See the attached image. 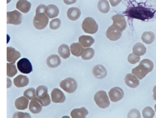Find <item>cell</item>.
I'll return each instance as SVG.
<instances>
[{"mask_svg":"<svg viewBox=\"0 0 156 118\" xmlns=\"http://www.w3.org/2000/svg\"><path fill=\"white\" fill-rule=\"evenodd\" d=\"M42 109V106L39 102L37 101L33 100L31 101L29 105V109L32 113L36 114L41 112Z\"/></svg>","mask_w":156,"mask_h":118,"instance_id":"83f0119b","label":"cell"},{"mask_svg":"<svg viewBox=\"0 0 156 118\" xmlns=\"http://www.w3.org/2000/svg\"><path fill=\"white\" fill-rule=\"evenodd\" d=\"M7 88H10V87H11V81L9 78H7Z\"/></svg>","mask_w":156,"mask_h":118,"instance_id":"7bdbcfd3","label":"cell"},{"mask_svg":"<svg viewBox=\"0 0 156 118\" xmlns=\"http://www.w3.org/2000/svg\"><path fill=\"white\" fill-rule=\"evenodd\" d=\"M128 118H141V115L139 110L136 109H132L129 112Z\"/></svg>","mask_w":156,"mask_h":118,"instance_id":"d590c367","label":"cell"},{"mask_svg":"<svg viewBox=\"0 0 156 118\" xmlns=\"http://www.w3.org/2000/svg\"><path fill=\"white\" fill-rule=\"evenodd\" d=\"M8 24H12L14 25H19L21 23L22 20V15L19 11L15 10L12 12H8Z\"/></svg>","mask_w":156,"mask_h":118,"instance_id":"ba28073f","label":"cell"},{"mask_svg":"<svg viewBox=\"0 0 156 118\" xmlns=\"http://www.w3.org/2000/svg\"><path fill=\"white\" fill-rule=\"evenodd\" d=\"M125 82L129 87L132 88H136L140 84L139 79L132 74H128L125 76Z\"/></svg>","mask_w":156,"mask_h":118,"instance_id":"2e32d148","label":"cell"},{"mask_svg":"<svg viewBox=\"0 0 156 118\" xmlns=\"http://www.w3.org/2000/svg\"><path fill=\"white\" fill-rule=\"evenodd\" d=\"M44 13L49 17V18L52 19L58 16L59 9L55 5H49L46 8Z\"/></svg>","mask_w":156,"mask_h":118,"instance_id":"44dd1931","label":"cell"},{"mask_svg":"<svg viewBox=\"0 0 156 118\" xmlns=\"http://www.w3.org/2000/svg\"><path fill=\"white\" fill-rule=\"evenodd\" d=\"M29 78L27 76L23 75H19L15 78L14 80V85L18 88H22L28 85Z\"/></svg>","mask_w":156,"mask_h":118,"instance_id":"7402d4cb","label":"cell"},{"mask_svg":"<svg viewBox=\"0 0 156 118\" xmlns=\"http://www.w3.org/2000/svg\"><path fill=\"white\" fill-rule=\"evenodd\" d=\"M49 22V17L44 13H36L34 18V26L36 29L42 30L46 28Z\"/></svg>","mask_w":156,"mask_h":118,"instance_id":"8992f818","label":"cell"},{"mask_svg":"<svg viewBox=\"0 0 156 118\" xmlns=\"http://www.w3.org/2000/svg\"><path fill=\"white\" fill-rule=\"evenodd\" d=\"M12 118H31V116L28 113L17 112L13 115Z\"/></svg>","mask_w":156,"mask_h":118,"instance_id":"74e56055","label":"cell"},{"mask_svg":"<svg viewBox=\"0 0 156 118\" xmlns=\"http://www.w3.org/2000/svg\"><path fill=\"white\" fill-rule=\"evenodd\" d=\"M110 100L113 102H116L121 100L124 97V92L120 87H115L111 89L108 92Z\"/></svg>","mask_w":156,"mask_h":118,"instance_id":"8fae6325","label":"cell"},{"mask_svg":"<svg viewBox=\"0 0 156 118\" xmlns=\"http://www.w3.org/2000/svg\"><path fill=\"white\" fill-rule=\"evenodd\" d=\"M77 0H63L64 3L67 5H71L74 4Z\"/></svg>","mask_w":156,"mask_h":118,"instance_id":"60d3db41","label":"cell"},{"mask_svg":"<svg viewBox=\"0 0 156 118\" xmlns=\"http://www.w3.org/2000/svg\"><path fill=\"white\" fill-rule=\"evenodd\" d=\"M140 60V56H136L133 53H131L128 56V62L132 64H135L136 63L139 62Z\"/></svg>","mask_w":156,"mask_h":118,"instance_id":"8d00e7d4","label":"cell"},{"mask_svg":"<svg viewBox=\"0 0 156 118\" xmlns=\"http://www.w3.org/2000/svg\"><path fill=\"white\" fill-rule=\"evenodd\" d=\"M98 8L101 13L107 14L110 9L109 2L107 0H100L98 3Z\"/></svg>","mask_w":156,"mask_h":118,"instance_id":"f546056e","label":"cell"},{"mask_svg":"<svg viewBox=\"0 0 156 118\" xmlns=\"http://www.w3.org/2000/svg\"><path fill=\"white\" fill-rule=\"evenodd\" d=\"M154 109H155V111H156V104L155 105V106H154Z\"/></svg>","mask_w":156,"mask_h":118,"instance_id":"f6af8a7d","label":"cell"},{"mask_svg":"<svg viewBox=\"0 0 156 118\" xmlns=\"http://www.w3.org/2000/svg\"><path fill=\"white\" fill-rule=\"evenodd\" d=\"M143 42L146 44H151L154 41L155 36L152 32H144L142 36Z\"/></svg>","mask_w":156,"mask_h":118,"instance_id":"f1b7e54d","label":"cell"},{"mask_svg":"<svg viewBox=\"0 0 156 118\" xmlns=\"http://www.w3.org/2000/svg\"><path fill=\"white\" fill-rule=\"evenodd\" d=\"M7 75L8 77H12L16 74L17 69L15 64L8 63L7 64Z\"/></svg>","mask_w":156,"mask_h":118,"instance_id":"d6a6232c","label":"cell"},{"mask_svg":"<svg viewBox=\"0 0 156 118\" xmlns=\"http://www.w3.org/2000/svg\"><path fill=\"white\" fill-rule=\"evenodd\" d=\"M111 5L112 7H116L119 5L121 2V0H109Z\"/></svg>","mask_w":156,"mask_h":118,"instance_id":"ab89813d","label":"cell"},{"mask_svg":"<svg viewBox=\"0 0 156 118\" xmlns=\"http://www.w3.org/2000/svg\"><path fill=\"white\" fill-rule=\"evenodd\" d=\"M67 15L69 20L71 21H76L80 17L81 11L78 8L71 7L68 9Z\"/></svg>","mask_w":156,"mask_h":118,"instance_id":"cb8c5ba5","label":"cell"},{"mask_svg":"<svg viewBox=\"0 0 156 118\" xmlns=\"http://www.w3.org/2000/svg\"><path fill=\"white\" fill-rule=\"evenodd\" d=\"M58 53L63 59H68L70 56V50L67 45L63 44L59 46Z\"/></svg>","mask_w":156,"mask_h":118,"instance_id":"4316f807","label":"cell"},{"mask_svg":"<svg viewBox=\"0 0 156 118\" xmlns=\"http://www.w3.org/2000/svg\"><path fill=\"white\" fill-rule=\"evenodd\" d=\"M48 91V87L44 85H40L36 90V96L37 97V101L42 105V106H47L51 102Z\"/></svg>","mask_w":156,"mask_h":118,"instance_id":"3957f363","label":"cell"},{"mask_svg":"<svg viewBox=\"0 0 156 118\" xmlns=\"http://www.w3.org/2000/svg\"><path fill=\"white\" fill-rule=\"evenodd\" d=\"M7 60L9 63L15 64L16 61L21 56V53L12 47H8Z\"/></svg>","mask_w":156,"mask_h":118,"instance_id":"4fadbf2b","label":"cell"},{"mask_svg":"<svg viewBox=\"0 0 156 118\" xmlns=\"http://www.w3.org/2000/svg\"><path fill=\"white\" fill-rule=\"evenodd\" d=\"M112 20L113 21L112 25L119 28L122 32L126 28V21L123 16L119 14L115 15L112 17Z\"/></svg>","mask_w":156,"mask_h":118,"instance_id":"7c38bea8","label":"cell"},{"mask_svg":"<svg viewBox=\"0 0 156 118\" xmlns=\"http://www.w3.org/2000/svg\"><path fill=\"white\" fill-rule=\"evenodd\" d=\"M95 55V51L92 48H88L84 49L81 57L84 60H89L92 59Z\"/></svg>","mask_w":156,"mask_h":118,"instance_id":"1f68e13d","label":"cell"},{"mask_svg":"<svg viewBox=\"0 0 156 118\" xmlns=\"http://www.w3.org/2000/svg\"><path fill=\"white\" fill-rule=\"evenodd\" d=\"M88 114V112L87 109L82 107L73 109L71 112V116L72 118H85Z\"/></svg>","mask_w":156,"mask_h":118,"instance_id":"d4e9b609","label":"cell"},{"mask_svg":"<svg viewBox=\"0 0 156 118\" xmlns=\"http://www.w3.org/2000/svg\"><path fill=\"white\" fill-rule=\"evenodd\" d=\"M92 73L97 78L102 79L107 76V71L104 66L101 64H98L93 68Z\"/></svg>","mask_w":156,"mask_h":118,"instance_id":"9a60e30c","label":"cell"},{"mask_svg":"<svg viewBox=\"0 0 156 118\" xmlns=\"http://www.w3.org/2000/svg\"><path fill=\"white\" fill-rule=\"evenodd\" d=\"M28 99L25 97H21L15 100V106L18 110H25L28 108Z\"/></svg>","mask_w":156,"mask_h":118,"instance_id":"ac0fdd59","label":"cell"},{"mask_svg":"<svg viewBox=\"0 0 156 118\" xmlns=\"http://www.w3.org/2000/svg\"><path fill=\"white\" fill-rule=\"evenodd\" d=\"M60 25H61V21L58 18L54 19L50 22V28L52 30H56L60 28Z\"/></svg>","mask_w":156,"mask_h":118,"instance_id":"e575fe53","label":"cell"},{"mask_svg":"<svg viewBox=\"0 0 156 118\" xmlns=\"http://www.w3.org/2000/svg\"><path fill=\"white\" fill-rule=\"evenodd\" d=\"M78 42L84 48H90L95 42L94 38L90 36L83 35L78 38Z\"/></svg>","mask_w":156,"mask_h":118,"instance_id":"ffe728a7","label":"cell"},{"mask_svg":"<svg viewBox=\"0 0 156 118\" xmlns=\"http://www.w3.org/2000/svg\"><path fill=\"white\" fill-rule=\"evenodd\" d=\"M94 101L97 106L102 109L107 108L110 105V101L107 92L104 91L97 92L94 95Z\"/></svg>","mask_w":156,"mask_h":118,"instance_id":"5b68a950","label":"cell"},{"mask_svg":"<svg viewBox=\"0 0 156 118\" xmlns=\"http://www.w3.org/2000/svg\"><path fill=\"white\" fill-rule=\"evenodd\" d=\"M17 67L19 71L23 74L30 73L33 69L31 63L27 58H23L17 63Z\"/></svg>","mask_w":156,"mask_h":118,"instance_id":"30bf717a","label":"cell"},{"mask_svg":"<svg viewBox=\"0 0 156 118\" xmlns=\"http://www.w3.org/2000/svg\"><path fill=\"white\" fill-rule=\"evenodd\" d=\"M46 64L50 68H56L61 64V60L59 56L56 55H53L48 57Z\"/></svg>","mask_w":156,"mask_h":118,"instance_id":"603a6c76","label":"cell"},{"mask_svg":"<svg viewBox=\"0 0 156 118\" xmlns=\"http://www.w3.org/2000/svg\"><path fill=\"white\" fill-rule=\"evenodd\" d=\"M16 8L23 14H27L30 9L31 3L27 0H19L16 5Z\"/></svg>","mask_w":156,"mask_h":118,"instance_id":"e0dca14e","label":"cell"},{"mask_svg":"<svg viewBox=\"0 0 156 118\" xmlns=\"http://www.w3.org/2000/svg\"><path fill=\"white\" fill-rule=\"evenodd\" d=\"M23 96L27 98L29 100H31V101L35 100L36 101L37 100L36 90L34 88H30L28 90L25 91V92H23Z\"/></svg>","mask_w":156,"mask_h":118,"instance_id":"4dcf8cb0","label":"cell"},{"mask_svg":"<svg viewBox=\"0 0 156 118\" xmlns=\"http://www.w3.org/2000/svg\"><path fill=\"white\" fill-rule=\"evenodd\" d=\"M60 87L64 91L71 94L75 92L77 88V83L73 78H67L60 83Z\"/></svg>","mask_w":156,"mask_h":118,"instance_id":"52a82bcc","label":"cell"},{"mask_svg":"<svg viewBox=\"0 0 156 118\" xmlns=\"http://www.w3.org/2000/svg\"><path fill=\"white\" fill-rule=\"evenodd\" d=\"M154 111L152 108L147 106L144 108L142 111V115L144 118H153L154 116Z\"/></svg>","mask_w":156,"mask_h":118,"instance_id":"836d02e7","label":"cell"},{"mask_svg":"<svg viewBox=\"0 0 156 118\" xmlns=\"http://www.w3.org/2000/svg\"><path fill=\"white\" fill-rule=\"evenodd\" d=\"M82 28L85 33L94 34L98 30V25L92 18L87 17L83 22Z\"/></svg>","mask_w":156,"mask_h":118,"instance_id":"277c9868","label":"cell"},{"mask_svg":"<svg viewBox=\"0 0 156 118\" xmlns=\"http://www.w3.org/2000/svg\"><path fill=\"white\" fill-rule=\"evenodd\" d=\"M146 53V48L141 43H136L133 48V53L137 56H143Z\"/></svg>","mask_w":156,"mask_h":118,"instance_id":"484cf974","label":"cell"},{"mask_svg":"<svg viewBox=\"0 0 156 118\" xmlns=\"http://www.w3.org/2000/svg\"><path fill=\"white\" fill-rule=\"evenodd\" d=\"M122 31L119 28L112 25L107 29L106 36L107 38L111 41H116L121 38Z\"/></svg>","mask_w":156,"mask_h":118,"instance_id":"9c48e42d","label":"cell"},{"mask_svg":"<svg viewBox=\"0 0 156 118\" xmlns=\"http://www.w3.org/2000/svg\"><path fill=\"white\" fill-rule=\"evenodd\" d=\"M46 8V6L44 5H40L38 7H37L36 9V13H44L45 9Z\"/></svg>","mask_w":156,"mask_h":118,"instance_id":"f35d334b","label":"cell"},{"mask_svg":"<svg viewBox=\"0 0 156 118\" xmlns=\"http://www.w3.org/2000/svg\"><path fill=\"white\" fill-rule=\"evenodd\" d=\"M153 99L156 101V86H154V88H153Z\"/></svg>","mask_w":156,"mask_h":118,"instance_id":"b9f144b4","label":"cell"},{"mask_svg":"<svg viewBox=\"0 0 156 118\" xmlns=\"http://www.w3.org/2000/svg\"><path fill=\"white\" fill-rule=\"evenodd\" d=\"M84 47L80 43H74L70 45V51L73 56L80 57L84 52Z\"/></svg>","mask_w":156,"mask_h":118,"instance_id":"d6986e66","label":"cell"},{"mask_svg":"<svg viewBox=\"0 0 156 118\" xmlns=\"http://www.w3.org/2000/svg\"><path fill=\"white\" fill-rule=\"evenodd\" d=\"M156 13L154 9L143 7L141 5L129 7L124 14L130 18L145 21L152 19Z\"/></svg>","mask_w":156,"mask_h":118,"instance_id":"6da1fadb","label":"cell"},{"mask_svg":"<svg viewBox=\"0 0 156 118\" xmlns=\"http://www.w3.org/2000/svg\"><path fill=\"white\" fill-rule=\"evenodd\" d=\"M62 118H70L69 116H63Z\"/></svg>","mask_w":156,"mask_h":118,"instance_id":"ee69618b","label":"cell"},{"mask_svg":"<svg viewBox=\"0 0 156 118\" xmlns=\"http://www.w3.org/2000/svg\"><path fill=\"white\" fill-rule=\"evenodd\" d=\"M154 67V64L149 59L142 60L139 65L132 70V73L139 80L143 79L146 75L151 72Z\"/></svg>","mask_w":156,"mask_h":118,"instance_id":"7a4b0ae2","label":"cell"},{"mask_svg":"<svg viewBox=\"0 0 156 118\" xmlns=\"http://www.w3.org/2000/svg\"><path fill=\"white\" fill-rule=\"evenodd\" d=\"M51 101L54 103H63L66 100L63 92L58 88H55L51 92Z\"/></svg>","mask_w":156,"mask_h":118,"instance_id":"5bb4252c","label":"cell"}]
</instances>
